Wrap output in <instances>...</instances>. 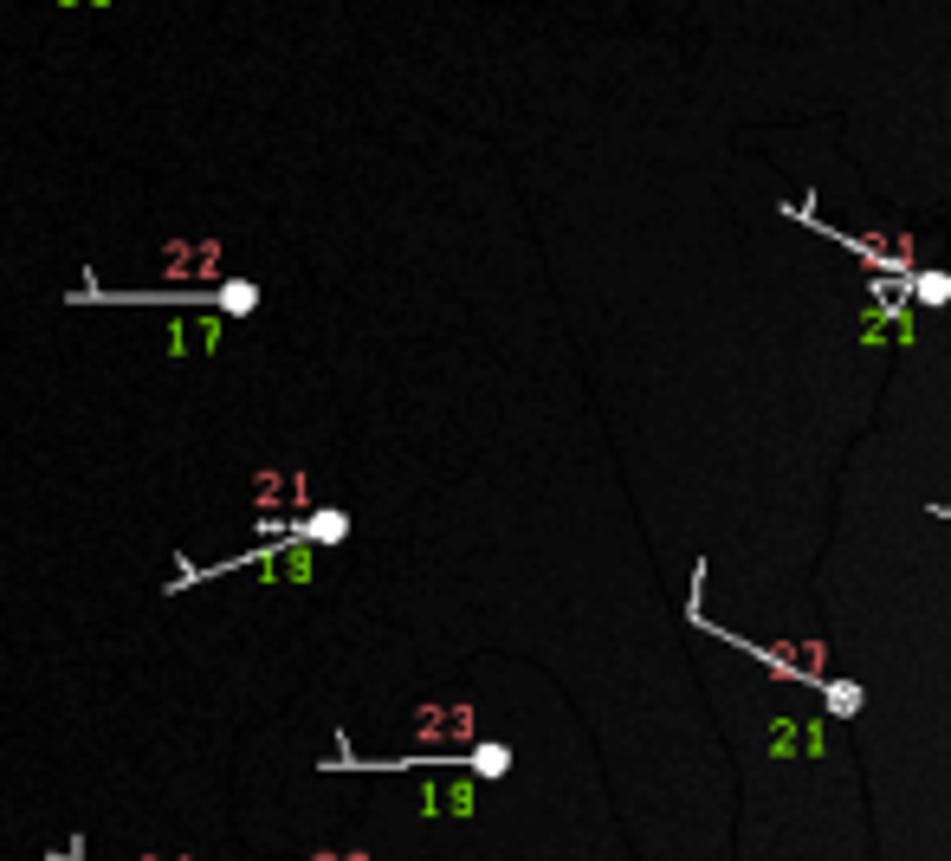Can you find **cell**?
I'll return each instance as SVG.
<instances>
[{
    "instance_id": "cell-12",
    "label": "cell",
    "mask_w": 951,
    "mask_h": 861,
    "mask_svg": "<svg viewBox=\"0 0 951 861\" xmlns=\"http://www.w3.org/2000/svg\"><path fill=\"white\" fill-rule=\"evenodd\" d=\"M143 861H195V855H143Z\"/></svg>"
},
{
    "instance_id": "cell-2",
    "label": "cell",
    "mask_w": 951,
    "mask_h": 861,
    "mask_svg": "<svg viewBox=\"0 0 951 861\" xmlns=\"http://www.w3.org/2000/svg\"><path fill=\"white\" fill-rule=\"evenodd\" d=\"M240 570H259L266 583H305L311 577V551L285 538V551H272V544H266V557H240Z\"/></svg>"
},
{
    "instance_id": "cell-9",
    "label": "cell",
    "mask_w": 951,
    "mask_h": 861,
    "mask_svg": "<svg viewBox=\"0 0 951 861\" xmlns=\"http://www.w3.org/2000/svg\"><path fill=\"white\" fill-rule=\"evenodd\" d=\"M829 706H835V713H861V693H854V687H829Z\"/></svg>"
},
{
    "instance_id": "cell-11",
    "label": "cell",
    "mask_w": 951,
    "mask_h": 861,
    "mask_svg": "<svg viewBox=\"0 0 951 861\" xmlns=\"http://www.w3.org/2000/svg\"><path fill=\"white\" fill-rule=\"evenodd\" d=\"M311 861H369V855H356V849H317Z\"/></svg>"
},
{
    "instance_id": "cell-6",
    "label": "cell",
    "mask_w": 951,
    "mask_h": 861,
    "mask_svg": "<svg viewBox=\"0 0 951 861\" xmlns=\"http://www.w3.org/2000/svg\"><path fill=\"white\" fill-rule=\"evenodd\" d=\"M208 305L227 311V318H246V311H259V285H253V279H220L214 292H208Z\"/></svg>"
},
{
    "instance_id": "cell-1",
    "label": "cell",
    "mask_w": 951,
    "mask_h": 861,
    "mask_svg": "<svg viewBox=\"0 0 951 861\" xmlns=\"http://www.w3.org/2000/svg\"><path fill=\"white\" fill-rule=\"evenodd\" d=\"M162 272L175 279V292H208L214 272H220V240L201 234V240H169L162 246Z\"/></svg>"
},
{
    "instance_id": "cell-4",
    "label": "cell",
    "mask_w": 951,
    "mask_h": 861,
    "mask_svg": "<svg viewBox=\"0 0 951 861\" xmlns=\"http://www.w3.org/2000/svg\"><path fill=\"white\" fill-rule=\"evenodd\" d=\"M285 531H292V544H305V551H311V544H343V538H350V512H305L298 525H285Z\"/></svg>"
},
{
    "instance_id": "cell-3",
    "label": "cell",
    "mask_w": 951,
    "mask_h": 861,
    "mask_svg": "<svg viewBox=\"0 0 951 861\" xmlns=\"http://www.w3.org/2000/svg\"><path fill=\"white\" fill-rule=\"evenodd\" d=\"M305 473H253V505L259 512H285V505H305Z\"/></svg>"
},
{
    "instance_id": "cell-8",
    "label": "cell",
    "mask_w": 951,
    "mask_h": 861,
    "mask_svg": "<svg viewBox=\"0 0 951 861\" xmlns=\"http://www.w3.org/2000/svg\"><path fill=\"white\" fill-rule=\"evenodd\" d=\"M945 298H951L945 272H919V305H945Z\"/></svg>"
},
{
    "instance_id": "cell-7",
    "label": "cell",
    "mask_w": 951,
    "mask_h": 861,
    "mask_svg": "<svg viewBox=\"0 0 951 861\" xmlns=\"http://www.w3.org/2000/svg\"><path fill=\"white\" fill-rule=\"evenodd\" d=\"M473 771L479 777H505V771H512V751H505V745H479L473 751Z\"/></svg>"
},
{
    "instance_id": "cell-10",
    "label": "cell",
    "mask_w": 951,
    "mask_h": 861,
    "mask_svg": "<svg viewBox=\"0 0 951 861\" xmlns=\"http://www.w3.org/2000/svg\"><path fill=\"white\" fill-rule=\"evenodd\" d=\"M421 726H427V732H453V726H460V713H427Z\"/></svg>"
},
{
    "instance_id": "cell-5",
    "label": "cell",
    "mask_w": 951,
    "mask_h": 861,
    "mask_svg": "<svg viewBox=\"0 0 951 861\" xmlns=\"http://www.w3.org/2000/svg\"><path fill=\"white\" fill-rule=\"evenodd\" d=\"M188 350H220V318H201V324H169V357H188Z\"/></svg>"
}]
</instances>
